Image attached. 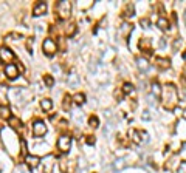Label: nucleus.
<instances>
[{
  "mask_svg": "<svg viewBox=\"0 0 186 173\" xmlns=\"http://www.w3.org/2000/svg\"><path fill=\"white\" fill-rule=\"evenodd\" d=\"M42 49H44V53L46 56H53L57 51V45H56V42L53 39H45L44 43H42Z\"/></svg>",
  "mask_w": 186,
  "mask_h": 173,
  "instance_id": "nucleus-4",
  "label": "nucleus"
},
{
  "mask_svg": "<svg viewBox=\"0 0 186 173\" xmlns=\"http://www.w3.org/2000/svg\"><path fill=\"white\" fill-rule=\"evenodd\" d=\"M73 101H75L76 105H82V104L86 102V96H84L82 93H76V94L73 96Z\"/></svg>",
  "mask_w": 186,
  "mask_h": 173,
  "instance_id": "nucleus-18",
  "label": "nucleus"
},
{
  "mask_svg": "<svg viewBox=\"0 0 186 173\" xmlns=\"http://www.w3.org/2000/svg\"><path fill=\"white\" fill-rule=\"evenodd\" d=\"M71 147V138L68 134H62L59 139H57V148L62 152V153H67Z\"/></svg>",
  "mask_w": 186,
  "mask_h": 173,
  "instance_id": "nucleus-3",
  "label": "nucleus"
},
{
  "mask_svg": "<svg viewBox=\"0 0 186 173\" xmlns=\"http://www.w3.org/2000/svg\"><path fill=\"white\" fill-rule=\"evenodd\" d=\"M141 133V139H143V142H147L149 141V134L146 133V131H140Z\"/></svg>",
  "mask_w": 186,
  "mask_h": 173,
  "instance_id": "nucleus-32",
  "label": "nucleus"
},
{
  "mask_svg": "<svg viewBox=\"0 0 186 173\" xmlns=\"http://www.w3.org/2000/svg\"><path fill=\"white\" fill-rule=\"evenodd\" d=\"M44 82H45L46 86H53V84H54V79H53V76L45 74V76H44Z\"/></svg>",
  "mask_w": 186,
  "mask_h": 173,
  "instance_id": "nucleus-23",
  "label": "nucleus"
},
{
  "mask_svg": "<svg viewBox=\"0 0 186 173\" xmlns=\"http://www.w3.org/2000/svg\"><path fill=\"white\" fill-rule=\"evenodd\" d=\"M46 133V125L44 121H36L34 124H33V134L34 136H44Z\"/></svg>",
  "mask_w": 186,
  "mask_h": 173,
  "instance_id": "nucleus-6",
  "label": "nucleus"
},
{
  "mask_svg": "<svg viewBox=\"0 0 186 173\" xmlns=\"http://www.w3.org/2000/svg\"><path fill=\"white\" fill-rule=\"evenodd\" d=\"M124 166H126V162H124V159H118V161L115 162V169H116V170H121V169H123Z\"/></svg>",
  "mask_w": 186,
  "mask_h": 173,
  "instance_id": "nucleus-28",
  "label": "nucleus"
},
{
  "mask_svg": "<svg viewBox=\"0 0 186 173\" xmlns=\"http://www.w3.org/2000/svg\"><path fill=\"white\" fill-rule=\"evenodd\" d=\"M25 162H27V166H28L30 169H36V167L41 164V158H39V156H34V155H28V156L25 158Z\"/></svg>",
  "mask_w": 186,
  "mask_h": 173,
  "instance_id": "nucleus-8",
  "label": "nucleus"
},
{
  "mask_svg": "<svg viewBox=\"0 0 186 173\" xmlns=\"http://www.w3.org/2000/svg\"><path fill=\"white\" fill-rule=\"evenodd\" d=\"M56 9H57V14H59L61 19H67L71 12V3L67 2V0H62L56 5Z\"/></svg>",
  "mask_w": 186,
  "mask_h": 173,
  "instance_id": "nucleus-2",
  "label": "nucleus"
},
{
  "mask_svg": "<svg viewBox=\"0 0 186 173\" xmlns=\"http://www.w3.org/2000/svg\"><path fill=\"white\" fill-rule=\"evenodd\" d=\"M123 91H124L126 94L134 93V85H132V84H124V85H123Z\"/></svg>",
  "mask_w": 186,
  "mask_h": 173,
  "instance_id": "nucleus-25",
  "label": "nucleus"
},
{
  "mask_svg": "<svg viewBox=\"0 0 186 173\" xmlns=\"http://www.w3.org/2000/svg\"><path fill=\"white\" fill-rule=\"evenodd\" d=\"M68 84H70V85H78V76H76V74H71V76L68 77Z\"/></svg>",
  "mask_w": 186,
  "mask_h": 173,
  "instance_id": "nucleus-27",
  "label": "nucleus"
},
{
  "mask_svg": "<svg viewBox=\"0 0 186 173\" xmlns=\"http://www.w3.org/2000/svg\"><path fill=\"white\" fill-rule=\"evenodd\" d=\"M132 30H134V26H132L130 23H123L121 28H120V34H121L123 37H127V36L132 33Z\"/></svg>",
  "mask_w": 186,
  "mask_h": 173,
  "instance_id": "nucleus-13",
  "label": "nucleus"
},
{
  "mask_svg": "<svg viewBox=\"0 0 186 173\" xmlns=\"http://www.w3.org/2000/svg\"><path fill=\"white\" fill-rule=\"evenodd\" d=\"M126 12H127V14H126L127 17L134 16V6H132V5H127V8H126Z\"/></svg>",
  "mask_w": 186,
  "mask_h": 173,
  "instance_id": "nucleus-30",
  "label": "nucleus"
},
{
  "mask_svg": "<svg viewBox=\"0 0 186 173\" xmlns=\"http://www.w3.org/2000/svg\"><path fill=\"white\" fill-rule=\"evenodd\" d=\"M61 169H62L64 173H73L75 169H76V164H75V161H62Z\"/></svg>",
  "mask_w": 186,
  "mask_h": 173,
  "instance_id": "nucleus-9",
  "label": "nucleus"
},
{
  "mask_svg": "<svg viewBox=\"0 0 186 173\" xmlns=\"http://www.w3.org/2000/svg\"><path fill=\"white\" fill-rule=\"evenodd\" d=\"M157 25L160 26V30H168V26H169V23H168V20L164 17H160L158 22H157Z\"/></svg>",
  "mask_w": 186,
  "mask_h": 173,
  "instance_id": "nucleus-21",
  "label": "nucleus"
},
{
  "mask_svg": "<svg viewBox=\"0 0 186 173\" xmlns=\"http://www.w3.org/2000/svg\"><path fill=\"white\" fill-rule=\"evenodd\" d=\"M87 144H89V145L95 144V138H93V136H87Z\"/></svg>",
  "mask_w": 186,
  "mask_h": 173,
  "instance_id": "nucleus-33",
  "label": "nucleus"
},
{
  "mask_svg": "<svg viewBox=\"0 0 186 173\" xmlns=\"http://www.w3.org/2000/svg\"><path fill=\"white\" fill-rule=\"evenodd\" d=\"M51 107H53L51 99H42V101H41V108H42L44 111H50Z\"/></svg>",
  "mask_w": 186,
  "mask_h": 173,
  "instance_id": "nucleus-17",
  "label": "nucleus"
},
{
  "mask_svg": "<svg viewBox=\"0 0 186 173\" xmlns=\"http://www.w3.org/2000/svg\"><path fill=\"white\" fill-rule=\"evenodd\" d=\"M14 53L8 48V46H2L0 48V60L2 62H6V63H9L11 60H14Z\"/></svg>",
  "mask_w": 186,
  "mask_h": 173,
  "instance_id": "nucleus-5",
  "label": "nucleus"
},
{
  "mask_svg": "<svg viewBox=\"0 0 186 173\" xmlns=\"http://www.w3.org/2000/svg\"><path fill=\"white\" fill-rule=\"evenodd\" d=\"M141 25H143V28H149V26H147V25H149V22H147L146 19H144V20L141 19Z\"/></svg>",
  "mask_w": 186,
  "mask_h": 173,
  "instance_id": "nucleus-34",
  "label": "nucleus"
},
{
  "mask_svg": "<svg viewBox=\"0 0 186 173\" xmlns=\"http://www.w3.org/2000/svg\"><path fill=\"white\" fill-rule=\"evenodd\" d=\"M9 124H11V127H12V129H16V130H19V129H20V125H22V124H20V121H19L17 118H14V116L9 119Z\"/></svg>",
  "mask_w": 186,
  "mask_h": 173,
  "instance_id": "nucleus-22",
  "label": "nucleus"
},
{
  "mask_svg": "<svg viewBox=\"0 0 186 173\" xmlns=\"http://www.w3.org/2000/svg\"><path fill=\"white\" fill-rule=\"evenodd\" d=\"M164 107L166 108H174L175 107V104H177V90H175V86L174 85H166V93H164Z\"/></svg>",
  "mask_w": 186,
  "mask_h": 173,
  "instance_id": "nucleus-1",
  "label": "nucleus"
},
{
  "mask_svg": "<svg viewBox=\"0 0 186 173\" xmlns=\"http://www.w3.org/2000/svg\"><path fill=\"white\" fill-rule=\"evenodd\" d=\"M53 161H54V156L53 155H48L45 159H44V170H45V173H51V170H53Z\"/></svg>",
  "mask_w": 186,
  "mask_h": 173,
  "instance_id": "nucleus-12",
  "label": "nucleus"
},
{
  "mask_svg": "<svg viewBox=\"0 0 186 173\" xmlns=\"http://www.w3.org/2000/svg\"><path fill=\"white\" fill-rule=\"evenodd\" d=\"M129 136L130 139L135 142V144H143V139H141V133L137 130H129Z\"/></svg>",
  "mask_w": 186,
  "mask_h": 173,
  "instance_id": "nucleus-14",
  "label": "nucleus"
},
{
  "mask_svg": "<svg viewBox=\"0 0 186 173\" xmlns=\"http://www.w3.org/2000/svg\"><path fill=\"white\" fill-rule=\"evenodd\" d=\"M137 65H138V68L141 70V71L149 70V63H147V60L143 59V57H138V59H137Z\"/></svg>",
  "mask_w": 186,
  "mask_h": 173,
  "instance_id": "nucleus-16",
  "label": "nucleus"
},
{
  "mask_svg": "<svg viewBox=\"0 0 186 173\" xmlns=\"http://www.w3.org/2000/svg\"><path fill=\"white\" fill-rule=\"evenodd\" d=\"M5 74H6L8 79H16V77L19 76V68H17V65L8 63V65L5 67Z\"/></svg>",
  "mask_w": 186,
  "mask_h": 173,
  "instance_id": "nucleus-7",
  "label": "nucleus"
},
{
  "mask_svg": "<svg viewBox=\"0 0 186 173\" xmlns=\"http://www.w3.org/2000/svg\"><path fill=\"white\" fill-rule=\"evenodd\" d=\"M152 94H154L155 97H160V96H161V86H160V84L155 82V84L152 85Z\"/></svg>",
  "mask_w": 186,
  "mask_h": 173,
  "instance_id": "nucleus-20",
  "label": "nucleus"
},
{
  "mask_svg": "<svg viewBox=\"0 0 186 173\" xmlns=\"http://www.w3.org/2000/svg\"><path fill=\"white\" fill-rule=\"evenodd\" d=\"M183 118H185V119H186V108H185V110H183Z\"/></svg>",
  "mask_w": 186,
  "mask_h": 173,
  "instance_id": "nucleus-36",
  "label": "nucleus"
},
{
  "mask_svg": "<svg viewBox=\"0 0 186 173\" xmlns=\"http://www.w3.org/2000/svg\"><path fill=\"white\" fill-rule=\"evenodd\" d=\"M46 11V3L45 2H39L36 6H34V9H33V16H42L44 12Z\"/></svg>",
  "mask_w": 186,
  "mask_h": 173,
  "instance_id": "nucleus-11",
  "label": "nucleus"
},
{
  "mask_svg": "<svg viewBox=\"0 0 186 173\" xmlns=\"http://www.w3.org/2000/svg\"><path fill=\"white\" fill-rule=\"evenodd\" d=\"M143 119H150V116H149V111H144V115H143Z\"/></svg>",
  "mask_w": 186,
  "mask_h": 173,
  "instance_id": "nucleus-35",
  "label": "nucleus"
},
{
  "mask_svg": "<svg viewBox=\"0 0 186 173\" xmlns=\"http://www.w3.org/2000/svg\"><path fill=\"white\" fill-rule=\"evenodd\" d=\"M0 105L8 107V88L0 85Z\"/></svg>",
  "mask_w": 186,
  "mask_h": 173,
  "instance_id": "nucleus-10",
  "label": "nucleus"
},
{
  "mask_svg": "<svg viewBox=\"0 0 186 173\" xmlns=\"http://www.w3.org/2000/svg\"><path fill=\"white\" fill-rule=\"evenodd\" d=\"M98 124H99V121H98L96 116H92V118L89 119V125H90L92 129H98Z\"/></svg>",
  "mask_w": 186,
  "mask_h": 173,
  "instance_id": "nucleus-24",
  "label": "nucleus"
},
{
  "mask_svg": "<svg viewBox=\"0 0 186 173\" xmlns=\"http://www.w3.org/2000/svg\"><path fill=\"white\" fill-rule=\"evenodd\" d=\"M155 62H157V65H158L160 68H168V67H169V59L157 57V59H155Z\"/></svg>",
  "mask_w": 186,
  "mask_h": 173,
  "instance_id": "nucleus-19",
  "label": "nucleus"
},
{
  "mask_svg": "<svg viewBox=\"0 0 186 173\" xmlns=\"http://www.w3.org/2000/svg\"><path fill=\"white\" fill-rule=\"evenodd\" d=\"M64 101H65V102H64V108H65V110L70 108V101H71V97H70V96H65Z\"/></svg>",
  "mask_w": 186,
  "mask_h": 173,
  "instance_id": "nucleus-31",
  "label": "nucleus"
},
{
  "mask_svg": "<svg viewBox=\"0 0 186 173\" xmlns=\"http://www.w3.org/2000/svg\"><path fill=\"white\" fill-rule=\"evenodd\" d=\"M177 173H186V161L180 162V166H179V169H177Z\"/></svg>",
  "mask_w": 186,
  "mask_h": 173,
  "instance_id": "nucleus-29",
  "label": "nucleus"
},
{
  "mask_svg": "<svg viewBox=\"0 0 186 173\" xmlns=\"http://www.w3.org/2000/svg\"><path fill=\"white\" fill-rule=\"evenodd\" d=\"M0 118H2V119H8V121L12 118L8 107H0Z\"/></svg>",
  "mask_w": 186,
  "mask_h": 173,
  "instance_id": "nucleus-15",
  "label": "nucleus"
},
{
  "mask_svg": "<svg viewBox=\"0 0 186 173\" xmlns=\"http://www.w3.org/2000/svg\"><path fill=\"white\" fill-rule=\"evenodd\" d=\"M65 33H67L68 36H73V34L76 33V26H75V25H68L67 30H65Z\"/></svg>",
  "mask_w": 186,
  "mask_h": 173,
  "instance_id": "nucleus-26",
  "label": "nucleus"
}]
</instances>
